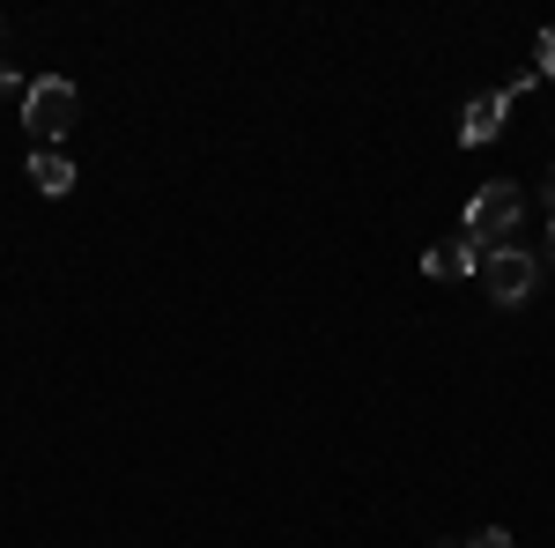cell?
Listing matches in <instances>:
<instances>
[{"mask_svg": "<svg viewBox=\"0 0 555 548\" xmlns=\"http://www.w3.org/2000/svg\"><path fill=\"white\" fill-rule=\"evenodd\" d=\"M30 178H38L44 201H67V193H75V164H67L60 149H38V156H30Z\"/></svg>", "mask_w": 555, "mask_h": 548, "instance_id": "8992f818", "label": "cell"}, {"mask_svg": "<svg viewBox=\"0 0 555 548\" xmlns=\"http://www.w3.org/2000/svg\"><path fill=\"white\" fill-rule=\"evenodd\" d=\"M541 282V253H526V245H496V253H481V290L496 296V304H526Z\"/></svg>", "mask_w": 555, "mask_h": 548, "instance_id": "3957f363", "label": "cell"}, {"mask_svg": "<svg viewBox=\"0 0 555 548\" xmlns=\"http://www.w3.org/2000/svg\"><path fill=\"white\" fill-rule=\"evenodd\" d=\"M423 275H444V282L481 275V245H467V238H444V245H429V253H423Z\"/></svg>", "mask_w": 555, "mask_h": 548, "instance_id": "5b68a950", "label": "cell"}, {"mask_svg": "<svg viewBox=\"0 0 555 548\" xmlns=\"http://www.w3.org/2000/svg\"><path fill=\"white\" fill-rule=\"evenodd\" d=\"M548 238H555V208H548ZM548 259H555V245H548Z\"/></svg>", "mask_w": 555, "mask_h": 548, "instance_id": "9c48e42d", "label": "cell"}, {"mask_svg": "<svg viewBox=\"0 0 555 548\" xmlns=\"http://www.w3.org/2000/svg\"><path fill=\"white\" fill-rule=\"evenodd\" d=\"M504 119H512V89H481V97L467 104V119H460V141L481 149V141H496V133H504Z\"/></svg>", "mask_w": 555, "mask_h": 548, "instance_id": "277c9868", "label": "cell"}, {"mask_svg": "<svg viewBox=\"0 0 555 548\" xmlns=\"http://www.w3.org/2000/svg\"><path fill=\"white\" fill-rule=\"evenodd\" d=\"M518 208H526V201H518V186H504V178H496V186H481V193L467 201V230H460V238H467V245H481V253H496V245L518 230Z\"/></svg>", "mask_w": 555, "mask_h": 548, "instance_id": "7a4b0ae2", "label": "cell"}, {"mask_svg": "<svg viewBox=\"0 0 555 548\" xmlns=\"http://www.w3.org/2000/svg\"><path fill=\"white\" fill-rule=\"evenodd\" d=\"M467 548H518V541H512V534H504V526H481V534H474Z\"/></svg>", "mask_w": 555, "mask_h": 548, "instance_id": "ba28073f", "label": "cell"}, {"mask_svg": "<svg viewBox=\"0 0 555 548\" xmlns=\"http://www.w3.org/2000/svg\"><path fill=\"white\" fill-rule=\"evenodd\" d=\"M82 119V89L67 82V75H38V82L23 89V127L38 149H60V133Z\"/></svg>", "mask_w": 555, "mask_h": 548, "instance_id": "6da1fadb", "label": "cell"}, {"mask_svg": "<svg viewBox=\"0 0 555 548\" xmlns=\"http://www.w3.org/2000/svg\"><path fill=\"white\" fill-rule=\"evenodd\" d=\"M533 75H555V30L533 38Z\"/></svg>", "mask_w": 555, "mask_h": 548, "instance_id": "52a82bcc", "label": "cell"}, {"mask_svg": "<svg viewBox=\"0 0 555 548\" xmlns=\"http://www.w3.org/2000/svg\"><path fill=\"white\" fill-rule=\"evenodd\" d=\"M548 208H555V170H548Z\"/></svg>", "mask_w": 555, "mask_h": 548, "instance_id": "30bf717a", "label": "cell"}]
</instances>
